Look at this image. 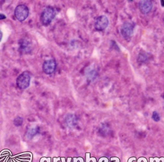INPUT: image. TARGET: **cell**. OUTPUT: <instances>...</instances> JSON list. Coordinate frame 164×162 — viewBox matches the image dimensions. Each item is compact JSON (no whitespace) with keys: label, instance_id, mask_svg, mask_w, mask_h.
I'll return each instance as SVG.
<instances>
[{"label":"cell","instance_id":"cell-4","mask_svg":"<svg viewBox=\"0 0 164 162\" xmlns=\"http://www.w3.org/2000/svg\"><path fill=\"white\" fill-rule=\"evenodd\" d=\"M120 31H121V34L124 39H129L132 37V34H133L134 25L131 22H124L121 25Z\"/></svg>","mask_w":164,"mask_h":162},{"label":"cell","instance_id":"cell-6","mask_svg":"<svg viewBox=\"0 0 164 162\" xmlns=\"http://www.w3.org/2000/svg\"><path fill=\"white\" fill-rule=\"evenodd\" d=\"M109 25V20L105 16H100L96 18L95 22V28L98 31H103Z\"/></svg>","mask_w":164,"mask_h":162},{"label":"cell","instance_id":"cell-18","mask_svg":"<svg viewBox=\"0 0 164 162\" xmlns=\"http://www.w3.org/2000/svg\"><path fill=\"white\" fill-rule=\"evenodd\" d=\"M163 21H164V18H163Z\"/></svg>","mask_w":164,"mask_h":162},{"label":"cell","instance_id":"cell-5","mask_svg":"<svg viewBox=\"0 0 164 162\" xmlns=\"http://www.w3.org/2000/svg\"><path fill=\"white\" fill-rule=\"evenodd\" d=\"M56 61L53 60V59H50V60H46L44 62L42 69H43V71L46 74L50 75L55 72L56 69Z\"/></svg>","mask_w":164,"mask_h":162},{"label":"cell","instance_id":"cell-13","mask_svg":"<svg viewBox=\"0 0 164 162\" xmlns=\"http://www.w3.org/2000/svg\"><path fill=\"white\" fill-rule=\"evenodd\" d=\"M14 125L16 126V127H20V126H21L23 125V117H16V118L14 119Z\"/></svg>","mask_w":164,"mask_h":162},{"label":"cell","instance_id":"cell-2","mask_svg":"<svg viewBox=\"0 0 164 162\" xmlns=\"http://www.w3.org/2000/svg\"><path fill=\"white\" fill-rule=\"evenodd\" d=\"M31 76L27 71H25L18 75L16 79V84L19 89L25 90L30 85Z\"/></svg>","mask_w":164,"mask_h":162},{"label":"cell","instance_id":"cell-17","mask_svg":"<svg viewBox=\"0 0 164 162\" xmlns=\"http://www.w3.org/2000/svg\"><path fill=\"white\" fill-rule=\"evenodd\" d=\"M161 3H162V5H163V6H164V1H161Z\"/></svg>","mask_w":164,"mask_h":162},{"label":"cell","instance_id":"cell-1","mask_svg":"<svg viewBox=\"0 0 164 162\" xmlns=\"http://www.w3.org/2000/svg\"><path fill=\"white\" fill-rule=\"evenodd\" d=\"M56 15V12L55 8H53L51 6H48L42 11L41 16H40V20L42 25L47 26V25H50V23L53 20L55 16Z\"/></svg>","mask_w":164,"mask_h":162},{"label":"cell","instance_id":"cell-10","mask_svg":"<svg viewBox=\"0 0 164 162\" xmlns=\"http://www.w3.org/2000/svg\"><path fill=\"white\" fill-rule=\"evenodd\" d=\"M98 75V71L95 67L89 66L85 69V75L88 81H93L96 78Z\"/></svg>","mask_w":164,"mask_h":162},{"label":"cell","instance_id":"cell-3","mask_svg":"<svg viewBox=\"0 0 164 162\" xmlns=\"http://www.w3.org/2000/svg\"><path fill=\"white\" fill-rule=\"evenodd\" d=\"M15 17L17 20L23 22L29 16V9L27 6L25 4H20L16 6L14 11Z\"/></svg>","mask_w":164,"mask_h":162},{"label":"cell","instance_id":"cell-16","mask_svg":"<svg viewBox=\"0 0 164 162\" xmlns=\"http://www.w3.org/2000/svg\"><path fill=\"white\" fill-rule=\"evenodd\" d=\"M2 38H3V34H2V31L0 30V42L2 41Z\"/></svg>","mask_w":164,"mask_h":162},{"label":"cell","instance_id":"cell-12","mask_svg":"<svg viewBox=\"0 0 164 162\" xmlns=\"http://www.w3.org/2000/svg\"><path fill=\"white\" fill-rule=\"evenodd\" d=\"M38 131H39V128L38 127L31 128V129L28 131V132H27V138H29V139L32 138H33L34 136L38 133Z\"/></svg>","mask_w":164,"mask_h":162},{"label":"cell","instance_id":"cell-7","mask_svg":"<svg viewBox=\"0 0 164 162\" xmlns=\"http://www.w3.org/2000/svg\"><path fill=\"white\" fill-rule=\"evenodd\" d=\"M19 50L22 53H28L32 50V42L27 38H23L19 41Z\"/></svg>","mask_w":164,"mask_h":162},{"label":"cell","instance_id":"cell-15","mask_svg":"<svg viewBox=\"0 0 164 162\" xmlns=\"http://www.w3.org/2000/svg\"><path fill=\"white\" fill-rule=\"evenodd\" d=\"M6 16L4 14L0 13V20H4V19H6Z\"/></svg>","mask_w":164,"mask_h":162},{"label":"cell","instance_id":"cell-9","mask_svg":"<svg viewBox=\"0 0 164 162\" xmlns=\"http://www.w3.org/2000/svg\"><path fill=\"white\" fill-rule=\"evenodd\" d=\"M65 124L68 128H74L77 125V118L75 115L69 113L65 117Z\"/></svg>","mask_w":164,"mask_h":162},{"label":"cell","instance_id":"cell-14","mask_svg":"<svg viewBox=\"0 0 164 162\" xmlns=\"http://www.w3.org/2000/svg\"><path fill=\"white\" fill-rule=\"evenodd\" d=\"M151 117H152L153 120L155 122H159L160 121V119H161L159 114L156 112V111H153L152 115H151Z\"/></svg>","mask_w":164,"mask_h":162},{"label":"cell","instance_id":"cell-8","mask_svg":"<svg viewBox=\"0 0 164 162\" xmlns=\"http://www.w3.org/2000/svg\"><path fill=\"white\" fill-rule=\"evenodd\" d=\"M152 2L149 0H143V1H140L138 4V7L140 12L144 15L148 14L151 11L152 9Z\"/></svg>","mask_w":164,"mask_h":162},{"label":"cell","instance_id":"cell-11","mask_svg":"<svg viewBox=\"0 0 164 162\" xmlns=\"http://www.w3.org/2000/svg\"><path fill=\"white\" fill-rule=\"evenodd\" d=\"M149 54L146 53V52H140L139 54L138 57V62L140 63H145L147 61H148L149 57L148 56Z\"/></svg>","mask_w":164,"mask_h":162}]
</instances>
